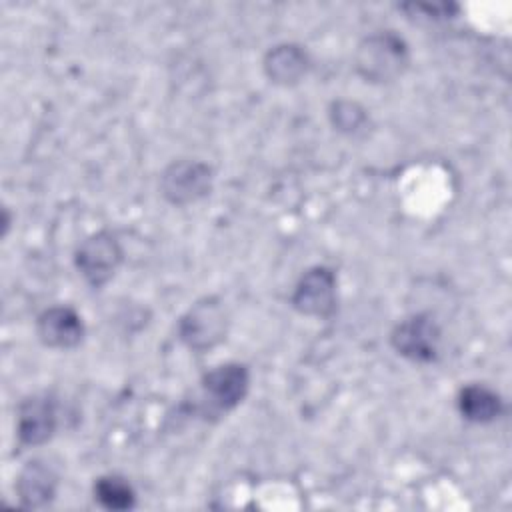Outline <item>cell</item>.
I'll return each mask as SVG.
<instances>
[{"label":"cell","instance_id":"obj_9","mask_svg":"<svg viewBox=\"0 0 512 512\" xmlns=\"http://www.w3.org/2000/svg\"><path fill=\"white\" fill-rule=\"evenodd\" d=\"M84 334L82 316L70 306H50L36 318V336L48 348L72 350L80 346Z\"/></svg>","mask_w":512,"mask_h":512},{"label":"cell","instance_id":"obj_10","mask_svg":"<svg viewBox=\"0 0 512 512\" xmlns=\"http://www.w3.org/2000/svg\"><path fill=\"white\" fill-rule=\"evenodd\" d=\"M264 74L276 86H294L310 70L308 52L294 42L276 44L264 56Z\"/></svg>","mask_w":512,"mask_h":512},{"label":"cell","instance_id":"obj_2","mask_svg":"<svg viewBox=\"0 0 512 512\" xmlns=\"http://www.w3.org/2000/svg\"><path fill=\"white\" fill-rule=\"evenodd\" d=\"M230 316L216 296L196 300L178 320L180 340L194 352H206L220 344L228 334Z\"/></svg>","mask_w":512,"mask_h":512},{"label":"cell","instance_id":"obj_4","mask_svg":"<svg viewBox=\"0 0 512 512\" xmlns=\"http://www.w3.org/2000/svg\"><path fill=\"white\" fill-rule=\"evenodd\" d=\"M214 170L202 160L180 158L170 162L160 174V194L172 206H188L210 194Z\"/></svg>","mask_w":512,"mask_h":512},{"label":"cell","instance_id":"obj_1","mask_svg":"<svg viewBox=\"0 0 512 512\" xmlns=\"http://www.w3.org/2000/svg\"><path fill=\"white\" fill-rule=\"evenodd\" d=\"M408 66V44L394 30H378L364 36L354 52L356 74L372 84L394 82L408 70Z\"/></svg>","mask_w":512,"mask_h":512},{"label":"cell","instance_id":"obj_6","mask_svg":"<svg viewBox=\"0 0 512 512\" xmlns=\"http://www.w3.org/2000/svg\"><path fill=\"white\" fill-rule=\"evenodd\" d=\"M442 330L430 314H412L400 320L390 332L392 348L418 364H430L440 354Z\"/></svg>","mask_w":512,"mask_h":512},{"label":"cell","instance_id":"obj_14","mask_svg":"<svg viewBox=\"0 0 512 512\" xmlns=\"http://www.w3.org/2000/svg\"><path fill=\"white\" fill-rule=\"evenodd\" d=\"M330 122L332 126L348 136L362 132L368 126V112L354 100H336L330 106Z\"/></svg>","mask_w":512,"mask_h":512},{"label":"cell","instance_id":"obj_7","mask_svg":"<svg viewBox=\"0 0 512 512\" xmlns=\"http://www.w3.org/2000/svg\"><path fill=\"white\" fill-rule=\"evenodd\" d=\"M290 302L304 316L332 318L338 308L336 274L328 266L308 268L298 278Z\"/></svg>","mask_w":512,"mask_h":512},{"label":"cell","instance_id":"obj_8","mask_svg":"<svg viewBox=\"0 0 512 512\" xmlns=\"http://www.w3.org/2000/svg\"><path fill=\"white\" fill-rule=\"evenodd\" d=\"M58 426L56 400L50 394H32L18 404L16 434L22 446L46 444Z\"/></svg>","mask_w":512,"mask_h":512},{"label":"cell","instance_id":"obj_12","mask_svg":"<svg viewBox=\"0 0 512 512\" xmlns=\"http://www.w3.org/2000/svg\"><path fill=\"white\" fill-rule=\"evenodd\" d=\"M456 404L462 418L474 424L494 422L504 410L500 394L486 384H466L460 388Z\"/></svg>","mask_w":512,"mask_h":512},{"label":"cell","instance_id":"obj_3","mask_svg":"<svg viewBox=\"0 0 512 512\" xmlns=\"http://www.w3.org/2000/svg\"><path fill=\"white\" fill-rule=\"evenodd\" d=\"M202 402L196 406L202 416H218L234 410L250 390V370L240 362H226L208 370L202 380Z\"/></svg>","mask_w":512,"mask_h":512},{"label":"cell","instance_id":"obj_11","mask_svg":"<svg viewBox=\"0 0 512 512\" xmlns=\"http://www.w3.org/2000/svg\"><path fill=\"white\" fill-rule=\"evenodd\" d=\"M58 488V476L42 460H30L16 478V494L24 508L48 506Z\"/></svg>","mask_w":512,"mask_h":512},{"label":"cell","instance_id":"obj_5","mask_svg":"<svg viewBox=\"0 0 512 512\" xmlns=\"http://www.w3.org/2000/svg\"><path fill=\"white\" fill-rule=\"evenodd\" d=\"M122 258L124 250L118 238L108 230H100L78 244L74 252V266L88 286L102 288L108 280H112L122 264Z\"/></svg>","mask_w":512,"mask_h":512},{"label":"cell","instance_id":"obj_13","mask_svg":"<svg viewBox=\"0 0 512 512\" xmlns=\"http://www.w3.org/2000/svg\"><path fill=\"white\" fill-rule=\"evenodd\" d=\"M92 494L102 508L112 512H124L136 506V490L120 474L98 476L92 486Z\"/></svg>","mask_w":512,"mask_h":512}]
</instances>
